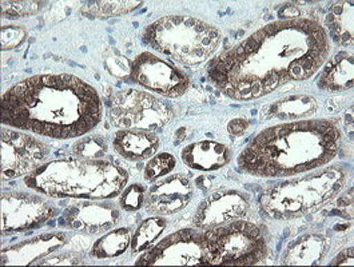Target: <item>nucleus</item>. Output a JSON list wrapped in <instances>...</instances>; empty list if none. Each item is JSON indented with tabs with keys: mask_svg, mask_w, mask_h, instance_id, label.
<instances>
[{
	"mask_svg": "<svg viewBox=\"0 0 354 267\" xmlns=\"http://www.w3.org/2000/svg\"><path fill=\"white\" fill-rule=\"evenodd\" d=\"M330 51L325 28L309 18L277 20L209 64V77L233 100H253L313 77Z\"/></svg>",
	"mask_w": 354,
	"mask_h": 267,
	"instance_id": "nucleus-1",
	"label": "nucleus"
},
{
	"mask_svg": "<svg viewBox=\"0 0 354 267\" xmlns=\"http://www.w3.org/2000/svg\"><path fill=\"white\" fill-rule=\"evenodd\" d=\"M97 90L68 74L20 80L1 98V123L53 139H73L93 131L102 119Z\"/></svg>",
	"mask_w": 354,
	"mask_h": 267,
	"instance_id": "nucleus-2",
	"label": "nucleus"
},
{
	"mask_svg": "<svg viewBox=\"0 0 354 267\" xmlns=\"http://www.w3.org/2000/svg\"><path fill=\"white\" fill-rule=\"evenodd\" d=\"M342 135L326 119H304L268 127L242 150L238 166L259 178H283L330 163L339 153Z\"/></svg>",
	"mask_w": 354,
	"mask_h": 267,
	"instance_id": "nucleus-3",
	"label": "nucleus"
},
{
	"mask_svg": "<svg viewBox=\"0 0 354 267\" xmlns=\"http://www.w3.org/2000/svg\"><path fill=\"white\" fill-rule=\"evenodd\" d=\"M129 172L110 160L58 159L24 176L28 189L51 198L107 201L120 195Z\"/></svg>",
	"mask_w": 354,
	"mask_h": 267,
	"instance_id": "nucleus-4",
	"label": "nucleus"
},
{
	"mask_svg": "<svg viewBox=\"0 0 354 267\" xmlns=\"http://www.w3.org/2000/svg\"><path fill=\"white\" fill-rule=\"evenodd\" d=\"M348 172L329 166L305 176L281 182L259 196L262 215L273 221H290L309 215L332 202L344 189Z\"/></svg>",
	"mask_w": 354,
	"mask_h": 267,
	"instance_id": "nucleus-5",
	"label": "nucleus"
},
{
	"mask_svg": "<svg viewBox=\"0 0 354 267\" xmlns=\"http://www.w3.org/2000/svg\"><path fill=\"white\" fill-rule=\"evenodd\" d=\"M143 39L159 54L178 63L194 66L216 53L222 35L216 27L203 20L169 15L146 27Z\"/></svg>",
	"mask_w": 354,
	"mask_h": 267,
	"instance_id": "nucleus-6",
	"label": "nucleus"
},
{
	"mask_svg": "<svg viewBox=\"0 0 354 267\" xmlns=\"http://www.w3.org/2000/svg\"><path fill=\"white\" fill-rule=\"evenodd\" d=\"M266 255V237L253 222L238 219L202 234V265L253 266Z\"/></svg>",
	"mask_w": 354,
	"mask_h": 267,
	"instance_id": "nucleus-7",
	"label": "nucleus"
},
{
	"mask_svg": "<svg viewBox=\"0 0 354 267\" xmlns=\"http://www.w3.org/2000/svg\"><path fill=\"white\" fill-rule=\"evenodd\" d=\"M109 116L113 126L120 130L157 131L173 119V109L145 91L126 89L110 100Z\"/></svg>",
	"mask_w": 354,
	"mask_h": 267,
	"instance_id": "nucleus-8",
	"label": "nucleus"
},
{
	"mask_svg": "<svg viewBox=\"0 0 354 267\" xmlns=\"http://www.w3.org/2000/svg\"><path fill=\"white\" fill-rule=\"evenodd\" d=\"M50 149L38 138L17 129L1 130V179L12 181L39 169Z\"/></svg>",
	"mask_w": 354,
	"mask_h": 267,
	"instance_id": "nucleus-9",
	"label": "nucleus"
},
{
	"mask_svg": "<svg viewBox=\"0 0 354 267\" xmlns=\"http://www.w3.org/2000/svg\"><path fill=\"white\" fill-rule=\"evenodd\" d=\"M0 201L3 235L38 229L57 214L55 206L37 194L7 191Z\"/></svg>",
	"mask_w": 354,
	"mask_h": 267,
	"instance_id": "nucleus-10",
	"label": "nucleus"
},
{
	"mask_svg": "<svg viewBox=\"0 0 354 267\" xmlns=\"http://www.w3.org/2000/svg\"><path fill=\"white\" fill-rule=\"evenodd\" d=\"M130 79L167 98L182 96L190 87L189 77L177 66L151 53H142L133 60Z\"/></svg>",
	"mask_w": 354,
	"mask_h": 267,
	"instance_id": "nucleus-11",
	"label": "nucleus"
},
{
	"mask_svg": "<svg viewBox=\"0 0 354 267\" xmlns=\"http://www.w3.org/2000/svg\"><path fill=\"white\" fill-rule=\"evenodd\" d=\"M137 266H197L202 265V234L183 229L166 237L139 258Z\"/></svg>",
	"mask_w": 354,
	"mask_h": 267,
	"instance_id": "nucleus-12",
	"label": "nucleus"
},
{
	"mask_svg": "<svg viewBox=\"0 0 354 267\" xmlns=\"http://www.w3.org/2000/svg\"><path fill=\"white\" fill-rule=\"evenodd\" d=\"M120 212L111 202L83 201L70 205L62 214L59 225L87 235H99L114 229Z\"/></svg>",
	"mask_w": 354,
	"mask_h": 267,
	"instance_id": "nucleus-13",
	"label": "nucleus"
},
{
	"mask_svg": "<svg viewBox=\"0 0 354 267\" xmlns=\"http://www.w3.org/2000/svg\"><path fill=\"white\" fill-rule=\"evenodd\" d=\"M250 202L238 190H222L209 195L199 206L193 219L194 228L201 231L214 229L248 215Z\"/></svg>",
	"mask_w": 354,
	"mask_h": 267,
	"instance_id": "nucleus-14",
	"label": "nucleus"
},
{
	"mask_svg": "<svg viewBox=\"0 0 354 267\" xmlns=\"http://www.w3.org/2000/svg\"><path fill=\"white\" fill-rule=\"evenodd\" d=\"M194 194L193 182L183 174H174L154 183L146 192L145 206L154 215H173L186 209Z\"/></svg>",
	"mask_w": 354,
	"mask_h": 267,
	"instance_id": "nucleus-15",
	"label": "nucleus"
},
{
	"mask_svg": "<svg viewBox=\"0 0 354 267\" xmlns=\"http://www.w3.org/2000/svg\"><path fill=\"white\" fill-rule=\"evenodd\" d=\"M67 243V234L63 231H54L40 234L27 241L4 248L1 251V265L26 266L38 265L41 259L58 251Z\"/></svg>",
	"mask_w": 354,
	"mask_h": 267,
	"instance_id": "nucleus-16",
	"label": "nucleus"
},
{
	"mask_svg": "<svg viewBox=\"0 0 354 267\" xmlns=\"http://www.w3.org/2000/svg\"><path fill=\"white\" fill-rule=\"evenodd\" d=\"M232 150L222 143L202 140L186 146L180 158L186 166L199 172H216L232 160Z\"/></svg>",
	"mask_w": 354,
	"mask_h": 267,
	"instance_id": "nucleus-17",
	"label": "nucleus"
},
{
	"mask_svg": "<svg viewBox=\"0 0 354 267\" xmlns=\"http://www.w3.org/2000/svg\"><path fill=\"white\" fill-rule=\"evenodd\" d=\"M159 143L157 134L143 130H120L113 138L115 151L131 162L153 158L157 154Z\"/></svg>",
	"mask_w": 354,
	"mask_h": 267,
	"instance_id": "nucleus-18",
	"label": "nucleus"
},
{
	"mask_svg": "<svg viewBox=\"0 0 354 267\" xmlns=\"http://www.w3.org/2000/svg\"><path fill=\"white\" fill-rule=\"evenodd\" d=\"M329 248L322 234H308L295 239L285 248L281 262L288 266H313L321 264Z\"/></svg>",
	"mask_w": 354,
	"mask_h": 267,
	"instance_id": "nucleus-19",
	"label": "nucleus"
},
{
	"mask_svg": "<svg viewBox=\"0 0 354 267\" xmlns=\"http://www.w3.org/2000/svg\"><path fill=\"white\" fill-rule=\"evenodd\" d=\"M318 89L329 93H345L353 89V54L341 51L329 59L318 79Z\"/></svg>",
	"mask_w": 354,
	"mask_h": 267,
	"instance_id": "nucleus-20",
	"label": "nucleus"
},
{
	"mask_svg": "<svg viewBox=\"0 0 354 267\" xmlns=\"http://www.w3.org/2000/svg\"><path fill=\"white\" fill-rule=\"evenodd\" d=\"M318 109V103L315 96L312 95H290L282 98L274 102L266 110V119L277 120H304L315 114Z\"/></svg>",
	"mask_w": 354,
	"mask_h": 267,
	"instance_id": "nucleus-21",
	"label": "nucleus"
},
{
	"mask_svg": "<svg viewBox=\"0 0 354 267\" xmlns=\"http://www.w3.org/2000/svg\"><path fill=\"white\" fill-rule=\"evenodd\" d=\"M353 17L352 1H338L332 6L326 17V24L335 43L342 46L353 44Z\"/></svg>",
	"mask_w": 354,
	"mask_h": 267,
	"instance_id": "nucleus-22",
	"label": "nucleus"
},
{
	"mask_svg": "<svg viewBox=\"0 0 354 267\" xmlns=\"http://www.w3.org/2000/svg\"><path fill=\"white\" fill-rule=\"evenodd\" d=\"M131 238V230L127 228L110 230L94 243L90 254L95 259L117 258L130 248Z\"/></svg>",
	"mask_w": 354,
	"mask_h": 267,
	"instance_id": "nucleus-23",
	"label": "nucleus"
},
{
	"mask_svg": "<svg viewBox=\"0 0 354 267\" xmlns=\"http://www.w3.org/2000/svg\"><path fill=\"white\" fill-rule=\"evenodd\" d=\"M166 226H167V221L165 218H160V215L145 219L133 234L131 245H130L131 251L134 254H139L150 250L157 243L159 237L163 234Z\"/></svg>",
	"mask_w": 354,
	"mask_h": 267,
	"instance_id": "nucleus-24",
	"label": "nucleus"
},
{
	"mask_svg": "<svg viewBox=\"0 0 354 267\" xmlns=\"http://www.w3.org/2000/svg\"><path fill=\"white\" fill-rule=\"evenodd\" d=\"M109 153L107 140L100 135H87L80 136L73 145L71 154L80 159L87 160H102Z\"/></svg>",
	"mask_w": 354,
	"mask_h": 267,
	"instance_id": "nucleus-25",
	"label": "nucleus"
},
{
	"mask_svg": "<svg viewBox=\"0 0 354 267\" xmlns=\"http://www.w3.org/2000/svg\"><path fill=\"white\" fill-rule=\"evenodd\" d=\"M176 165H177V159L174 158V155H171L170 153H160L154 155L145 167V172H143L145 181L149 183L156 182L159 178L169 175L170 172H173Z\"/></svg>",
	"mask_w": 354,
	"mask_h": 267,
	"instance_id": "nucleus-26",
	"label": "nucleus"
},
{
	"mask_svg": "<svg viewBox=\"0 0 354 267\" xmlns=\"http://www.w3.org/2000/svg\"><path fill=\"white\" fill-rule=\"evenodd\" d=\"M143 1H94L88 4L90 12L98 17H119L138 10Z\"/></svg>",
	"mask_w": 354,
	"mask_h": 267,
	"instance_id": "nucleus-27",
	"label": "nucleus"
},
{
	"mask_svg": "<svg viewBox=\"0 0 354 267\" xmlns=\"http://www.w3.org/2000/svg\"><path fill=\"white\" fill-rule=\"evenodd\" d=\"M131 63L118 48H109L103 54V64L109 74L117 79H126L131 74Z\"/></svg>",
	"mask_w": 354,
	"mask_h": 267,
	"instance_id": "nucleus-28",
	"label": "nucleus"
},
{
	"mask_svg": "<svg viewBox=\"0 0 354 267\" xmlns=\"http://www.w3.org/2000/svg\"><path fill=\"white\" fill-rule=\"evenodd\" d=\"M146 187L140 183H134L124 187L120 192V208L124 211H138L145 206Z\"/></svg>",
	"mask_w": 354,
	"mask_h": 267,
	"instance_id": "nucleus-29",
	"label": "nucleus"
},
{
	"mask_svg": "<svg viewBox=\"0 0 354 267\" xmlns=\"http://www.w3.org/2000/svg\"><path fill=\"white\" fill-rule=\"evenodd\" d=\"M39 1H3L1 15L7 19H19L39 11Z\"/></svg>",
	"mask_w": 354,
	"mask_h": 267,
	"instance_id": "nucleus-30",
	"label": "nucleus"
},
{
	"mask_svg": "<svg viewBox=\"0 0 354 267\" xmlns=\"http://www.w3.org/2000/svg\"><path fill=\"white\" fill-rule=\"evenodd\" d=\"M27 30L21 26H3L0 31L1 50H14L24 43Z\"/></svg>",
	"mask_w": 354,
	"mask_h": 267,
	"instance_id": "nucleus-31",
	"label": "nucleus"
},
{
	"mask_svg": "<svg viewBox=\"0 0 354 267\" xmlns=\"http://www.w3.org/2000/svg\"><path fill=\"white\" fill-rule=\"evenodd\" d=\"M83 265V259H80L78 255H75L74 252H62V254H55V255H48L47 258L41 259L38 265L40 266H59V265Z\"/></svg>",
	"mask_w": 354,
	"mask_h": 267,
	"instance_id": "nucleus-32",
	"label": "nucleus"
},
{
	"mask_svg": "<svg viewBox=\"0 0 354 267\" xmlns=\"http://www.w3.org/2000/svg\"><path fill=\"white\" fill-rule=\"evenodd\" d=\"M353 266V248L342 250L335 259L330 262V266Z\"/></svg>",
	"mask_w": 354,
	"mask_h": 267,
	"instance_id": "nucleus-33",
	"label": "nucleus"
},
{
	"mask_svg": "<svg viewBox=\"0 0 354 267\" xmlns=\"http://www.w3.org/2000/svg\"><path fill=\"white\" fill-rule=\"evenodd\" d=\"M229 133L234 136H242L249 129V122L246 119H234L229 123Z\"/></svg>",
	"mask_w": 354,
	"mask_h": 267,
	"instance_id": "nucleus-34",
	"label": "nucleus"
}]
</instances>
